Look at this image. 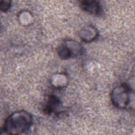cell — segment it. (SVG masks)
Wrapping results in <instances>:
<instances>
[{
    "label": "cell",
    "instance_id": "obj_1",
    "mask_svg": "<svg viewBox=\"0 0 135 135\" xmlns=\"http://www.w3.org/2000/svg\"><path fill=\"white\" fill-rule=\"evenodd\" d=\"M33 117L25 110L15 111L6 118L1 134H21L29 130L33 124Z\"/></svg>",
    "mask_w": 135,
    "mask_h": 135
},
{
    "label": "cell",
    "instance_id": "obj_2",
    "mask_svg": "<svg viewBox=\"0 0 135 135\" xmlns=\"http://www.w3.org/2000/svg\"><path fill=\"white\" fill-rule=\"evenodd\" d=\"M134 94L131 88L126 83H121L115 86L110 93L112 104L120 109H125L133 101Z\"/></svg>",
    "mask_w": 135,
    "mask_h": 135
},
{
    "label": "cell",
    "instance_id": "obj_3",
    "mask_svg": "<svg viewBox=\"0 0 135 135\" xmlns=\"http://www.w3.org/2000/svg\"><path fill=\"white\" fill-rule=\"evenodd\" d=\"M84 53L82 45L78 41L68 39L59 47L57 54L62 60H68L81 55Z\"/></svg>",
    "mask_w": 135,
    "mask_h": 135
},
{
    "label": "cell",
    "instance_id": "obj_4",
    "mask_svg": "<svg viewBox=\"0 0 135 135\" xmlns=\"http://www.w3.org/2000/svg\"><path fill=\"white\" fill-rule=\"evenodd\" d=\"M43 110L47 115H59L63 112V107L60 99L54 95H49L47 97Z\"/></svg>",
    "mask_w": 135,
    "mask_h": 135
},
{
    "label": "cell",
    "instance_id": "obj_5",
    "mask_svg": "<svg viewBox=\"0 0 135 135\" xmlns=\"http://www.w3.org/2000/svg\"><path fill=\"white\" fill-rule=\"evenodd\" d=\"M81 8L85 12L92 15H99L102 12L100 2L93 0H85L80 2Z\"/></svg>",
    "mask_w": 135,
    "mask_h": 135
},
{
    "label": "cell",
    "instance_id": "obj_6",
    "mask_svg": "<svg viewBox=\"0 0 135 135\" xmlns=\"http://www.w3.org/2000/svg\"><path fill=\"white\" fill-rule=\"evenodd\" d=\"M99 35V32L92 25H87L82 28L79 33L80 38L84 42L90 43L97 39Z\"/></svg>",
    "mask_w": 135,
    "mask_h": 135
},
{
    "label": "cell",
    "instance_id": "obj_7",
    "mask_svg": "<svg viewBox=\"0 0 135 135\" xmlns=\"http://www.w3.org/2000/svg\"><path fill=\"white\" fill-rule=\"evenodd\" d=\"M51 83L52 85L55 88H63L68 84V78L64 73H57L53 75Z\"/></svg>",
    "mask_w": 135,
    "mask_h": 135
},
{
    "label": "cell",
    "instance_id": "obj_8",
    "mask_svg": "<svg viewBox=\"0 0 135 135\" xmlns=\"http://www.w3.org/2000/svg\"><path fill=\"white\" fill-rule=\"evenodd\" d=\"M32 15L30 12L24 11H22L19 13L18 15V18L19 22L21 24L24 25H27L32 21Z\"/></svg>",
    "mask_w": 135,
    "mask_h": 135
},
{
    "label": "cell",
    "instance_id": "obj_9",
    "mask_svg": "<svg viewBox=\"0 0 135 135\" xmlns=\"http://www.w3.org/2000/svg\"><path fill=\"white\" fill-rule=\"evenodd\" d=\"M11 6V1L4 0L1 1L0 8L1 10L3 12H7Z\"/></svg>",
    "mask_w": 135,
    "mask_h": 135
}]
</instances>
